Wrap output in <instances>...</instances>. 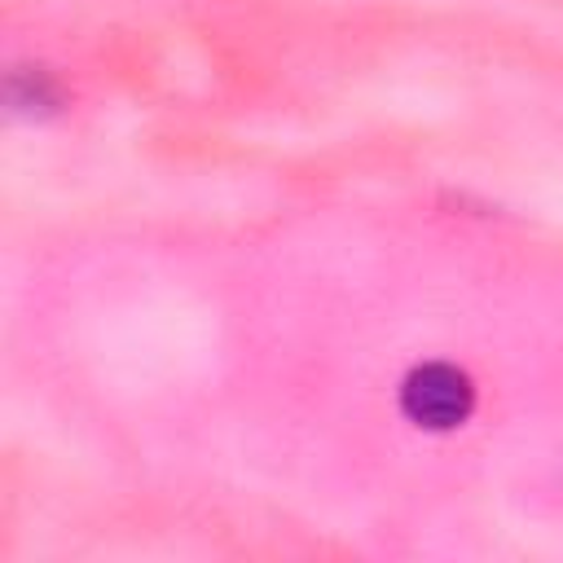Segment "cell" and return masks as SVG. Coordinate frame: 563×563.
I'll list each match as a JSON object with an SVG mask.
<instances>
[{
	"label": "cell",
	"instance_id": "7a4b0ae2",
	"mask_svg": "<svg viewBox=\"0 0 563 563\" xmlns=\"http://www.w3.org/2000/svg\"><path fill=\"white\" fill-rule=\"evenodd\" d=\"M9 101H13V110H22V114H44V110H53L62 97H57V84H53L44 70L18 66V70L9 75Z\"/></svg>",
	"mask_w": 563,
	"mask_h": 563
},
{
	"label": "cell",
	"instance_id": "6da1fadb",
	"mask_svg": "<svg viewBox=\"0 0 563 563\" xmlns=\"http://www.w3.org/2000/svg\"><path fill=\"white\" fill-rule=\"evenodd\" d=\"M471 405H475V387L449 361H427V365L409 369V378L400 383V409H405V418L418 422V427H427V431H449V427L466 422Z\"/></svg>",
	"mask_w": 563,
	"mask_h": 563
}]
</instances>
